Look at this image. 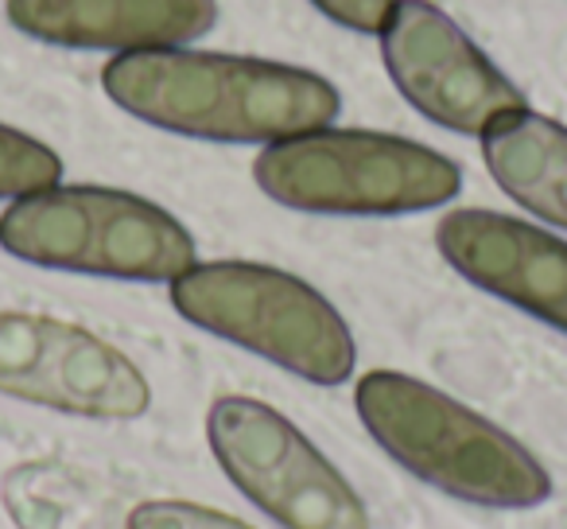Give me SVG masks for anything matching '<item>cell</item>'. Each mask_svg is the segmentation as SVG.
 <instances>
[{
  "instance_id": "6da1fadb",
  "label": "cell",
  "mask_w": 567,
  "mask_h": 529,
  "mask_svg": "<svg viewBox=\"0 0 567 529\" xmlns=\"http://www.w3.org/2000/svg\"><path fill=\"white\" fill-rule=\"evenodd\" d=\"M102 90L144 125L218 144L288 141L327 129L342 110L339 90L316 71L190 48L117 55Z\"/></svg>"
},
{
  "instance_id": "7a4b0ae2",
  "label": "cell",
  "mask_w": 567,
  "mask_h": 529,
  "mask_svg": "<svg viewBox=\"0 0 567 529\" xmlns=\"http://www.w3.org/2000/svg\"><path fill=\"white\" fill-rule=\"evenodd\" d=\"M354 405L373 440L443 495L494 510H528L551 495L525 444L427 382L373 370L358 382Z\"/></svg>"
},
{
  "instance_id": "3957f363",
  "label": "cell",
  "mask_w": 567,
  "mask_h": 529,
  "mask_svg": "<svg viewBox=\"0 0 567 529\" xmlns=\"http://www.w3.org/2000/svg\"><path fill=\"white\" fill-rule=\"evenodd\" d=\"M0 245L28 265L159 285L195 265V237L175 214L117 187L55 183L0 214Z\"/></svg>"
},
{
  "instance_id": "277c9868",
  "label": "cell",
  "mask_w": 567,
  "mask_h": 529,
  "mask_svg": "<svg viewBox=\"0 0 567 529\" xmlns=\"http://www.w3.org/2000/svg\"><path fill=\"white\" fill-rule=\"evenodd\" d=\"M252 180L280 206L354 218L435 211L463 187V172L443 152L370 129H311L268 144Z\"/></svg>"
},
{
  "instance_id": "5b68a950",
  "label": "cell",
  "mask_w": 567,
  "mask_h": 529,
  "mask_svg": "<svg viewBox=\"0 0 567 529\" xmlns=\"http://www.w3.org/2000/svg\"><path fill=\"white\" fill-rule=\"evenodd\" d=\"M172 304L187 324L316 386H342L358 347L347 319L308 281L257 261H203L172 281Z\"/></svg>"
},
{
  "instance_id": "8992f818",
  "label": "cell",
  "mask_w": 567,
  "mask_h": 529,
  "mask_svg": "<svg viewBox=\"0 0 567 529\" xmlns=\"http://www.w3.org/2000/svg\"><path fill=\"white\" fill-rule=\"evenodd\" d=\"M206 436L234 487L284 529H370V510L347 475L272 405L218 397Z\"/></svg>"
},
{
  "instance_id": "52a82bcc",
  "label": "cell",
  "mask_w": 567,
  "mask_h": 529,
  "mask_svg": "<svg viewBox=\"0 0 567 529\" xmlns=\"http://www.w3.org/2000/svg\"><path fill=\"white\" fill-rule=\"evenodd\" d=\"M0 394L90 420H133L152 405L133 358L86 327L32 312H0Z\"/></svg>"
},
{
  "instance_id": "ba28073f",
  "label": "cell",
  "mask_w": 567,
  "mask_h": 529,
  "mask_svg": "<svg viewBox=\"0 0 567 529\" xmlns=\"http://www.w3.org/2000/svg\"><path fill=\"white\" fill-rule=\"evenodd\" d=\"M381 59L404 102L451 133L482 136L502 113L528 105L502 67L432 0H393Z\"/></svg>"
},
{
  "instance_id": "9c48e42d",
  "label": "cell",
  "mask_w": 567,
  "mask_h": 529,
  "mask_svg": "<svg viewBox=\"0 0 567 529\" xmlns=\"http://www.w3.org/2000/svg\"><path fill=\"white\" fill-rule=\"evenodd\" d=\"M443 261L482 293L567 335V242L513 214L451 211L435 230Z\"/></svg>"
},
{
  "instance_id": "30bf717a",
  "label": "cell",
  "mask_w": 567,
  "mask_h": 529,
  "mask_svg": "<svg viewBox=\"0 0 567 529\" xmlns=\"http://www.w3.org/2000/svg\"><path fill=\"white\" fill-rule=\"evenodd\" d=\"M4 12L51 48L117 55L183 48L218 24V0H9Z\"/></svg>"
},
{
  "instance_id": "8fae6325",
  "label": "cell",
  "mask_w": 567,
  "mask_h": 529,
  "mask_svg": "<svg viewBox=\"0 0 567 529\" xmlns=\"http://www.w3.org/2000/svg\"><path fill=\"white\" fill-rule=\"evenodd\" d=\"M482 160L513 203L567 230V125L528 105L502 113L482 133Z\"/></svg>"
},
{
  "instance_id": "7c38bea8",
  "label": "cell",
  "mask_w": 567,
  "mask_h": 529,
  "mask_svg": "<svg viewBox=\"0 0 567 529\" xmlns=\"http://www.w3.org/2000/svg\"><path fill=\"white\" fill-rule=\"evenodd\" d=\"M63 180V160L35 136L0 125V199H24Z\"/></svg>"
},
{
  "instance_id": "4fadbf2b",
  "label": "cell",
  "mask_w": 567,
  "mask_h": 529,
  "mask_svg": "<svg viewBox=\"0 0 567 529\" xmlns=\"http://www.w3.org/2000/svg\"><path fill=\"white\" fill-rule=\"evenodd\" d=\"M128 529H252L245 521L218 513L210 506L179 502V498H152L128 513Z\"/></svg>"
},
{
  "instance_id": "5bb4252c",
  "label": "cell",
  "mask_w": 567,
  "mask_h": 529,
  "mask_svg": "<svg viewBox=\"0 0 567 529\" xmlns=\"http://www.w3.org/2000/svg\"><path fill=\"white\" fill-rule=\"evenodd\" d=\"M327 20H334L339 28H350L358 35H381L393 0H311Z\"/></svg>"
}]
</instances>
